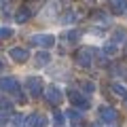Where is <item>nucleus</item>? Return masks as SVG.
<instances>
[{"mask_svg":"<svg viewBox=\"0 0 127 127\" xmlns=\"http://www.w3.org/2000/svg\"><path fill=\"white\" fill-rule=\"evenodd\" d=\"M30 17H32V11H30V6H28V4H23L21 9L15 13V21H17V23H26Z\"/></svg>","mask_w":127,"mask_h":127,"instance_id":"obj_4","label":"nucleus"},{"mask_svg":"<svg viewBox=\"0 0 127 127\" xmlns=\"http://www.w3.org/2000/svg\"><path fill=\"white\" fill-rule=\"evenodd\" d=\"M93 127H97V125H93Z\"/></svg>","mask_w":127,"mask_h":127,"instance_id":"obj_16","label":"nucleus"},{"mask_svg":"<svg viewBox=\"0 0 127 127\" xmlns=\"http://www.w3.org/2000/svg\"><path fill=\"white\" fill-rule=\"evenodd\" d=\"M26 85H28V89H30L32 95H38V93L42 91V83H40V78H36V76L26 78Z\"/></svg>","mask_w":127,"mask_h":127,"instance_id":"obj_3","label":"nucleus"},{"mask_svg":"<svg viewBox=\"0 0 127 127\" xmlns=\"http://www.w3.org/2000/svg\"><path fill=\"white\" fill-rule=\"evenodd\" d=\"M28 125L30 127H42L45 125V117H42V114H32V117L28 119Z\"/></svg>","mask_w":127,"mask_h":127,"instance_id":"obj_7","label":"nucleus"},{"mask_svg":"<svg viewBox=\"0 0 127 127\" xmlns=\"http://www.w3.org/2000/svg\"><path fill=\"white\" fill-rule=\"evenodd\" d=\"M17 89H19L17 78H13V76H2V78H0V91H6V93H15Z\"/></svg>","mask_w":127,"mask_h":127,"instance_id":"obj_1","label":"nucleus"},{"mask_svg":"<svg viewBox=\"0 0 127 127\" xmlns=\"http://www.w3.org/2000/svg\"><path fill=\"white\" fill-rule=\"evenodd\" d=\"M47 97H49L51 102H55V104H57V102L62 100V91H59L57 87H49V89H47Z\"/></svg>","mask_w":127,"mask_h":127,"instance_id":"obj_6","label":"nucleus"},{"mask_svg":"<svg viewBox=\"0 0 127 127\" xmlns=\"http://www.w3.org/2000/svg\"><path fill=\"white\" fill-rule=\"evenodd\" d=\"M100 114H102V119H104V121H114V119H117V112H114L112 108H102L100 110Z\"/></svg>","mask_w":127,"mask_h":127,"instance_id":"obj_8","label":"nucleus"},{"mask_svg":"<svg viewBox=\"0 0 127 127\" xmlns=\"http://www.w3.org/2000/svg\"><path fill=\"white\" fill-rule=\"evenodd\" d=\"M15 97H17V102H21V104L26 102V93H23L21 89H17V91H15Z\"/></svg>","mask_w":127,"mask_h":127,"instance_id":"obj_12","label":"nucleus"},{"mask_svg":"<svg viewBox=\"0 0 127 127\" xmlns=\"http://www.w3.org/2000/svg\"><path fill=\"white\" fill-rule=\"evenodd\" d=\"M9 55H11V59H13V62H17V64L28 62V57H30L28 49H23V47H13V49L9 51Z\"/></svg>","mask_w":127,"mask_h":127,"instance_id":"obj_2","label":"nucleus"},{"mask_svg":"<svg viewBox=\"0 0 127 127\" xmlns=\"http://www.w3.org/2000/svg\"><path fill=\"white\" fill-rule=\"evenodd\" d=\"M0 110H2V112H11V110H13V102L0 95Z\"/></svg>","mask_w":127,"mask_h":127,"instance_id":"obj_9","label":"nucleus"},{"mask_svg":"<svg viewBox=\"0 0 127 127\" xmlns=\"http://www.w3.org/2000/svg\"><path fill=\"white\" fill-rule=\"evenodd\" d=\"M49 62V53H36V66H45V64Z\"/></svg>","mask_w":127,"mask_h":127,"instance_id":"obj_10","label":"nucleus"},{"mask_svg":"<svg viewBox=\"0 0 127 127\" xmlns=\"http://www.w3.org/2000/svg\"><path fill=\"white\" fill-rule=\"evenodd\" d=\"M2 70H4V62H0V72H2Z\"/></svg>","mask_w":127,"mask_h":127,"instance_id":"obj_14","label":"nucleus"},{"mask_svg":"<svg viewBox=\"0 0 127 127\" xmlns=\"http://www.w3.org/2000/svg\"><path fill=\"white\" fill-rule=\"evenodd\" d=\"M34 42L36 45H40V47H51L55 42V38L51 36V34H38L36 38H34Z\"/></svg>","mask_w":127,"mask_h":127,"instance_id":"obj_5","label":"nucleus"},{"mask_svg":"<svg viewBox=\"0 0 127 127\" xmlns=\"http://www.w3.org/2000/svg\"><path fill=\"white\" fill-rule=\"evenodd\" d=\"M0 40H2V36H0Z\"/></svg>","mask_w":127,"mask_h":127,"instance_id":"obj_15","label":"nucleus"},{"mask_svg":"<svg viewBox=\"0 0 127 127\" xmlns=\"http://www.w3.org/2000/svg\"><path fill=\"white\" fill-rule=\"evenodd\" d=\"M53 121H55V125H62V123H64V117H62V114H59V112H55Z\"/></svg>","mask_w":127,"mask_h":127,"instance_id":"obj_13","label":"nucleus"},{"mask_svg":"<svg viewBox=\"0 0 127 127\" xmlns=\"http://www.w3.org/2000/svg\"><path fill=\"white\" fill-rule=\"evenodd\" d=\"M70 97H72V102H74L76 106H87V102L83 100V97H81L78 93H70Z\"/></svg>","mask_w":127,"mask_h":127,"instance_id":"obj_11","label":"nucleus"}]
</instances>
